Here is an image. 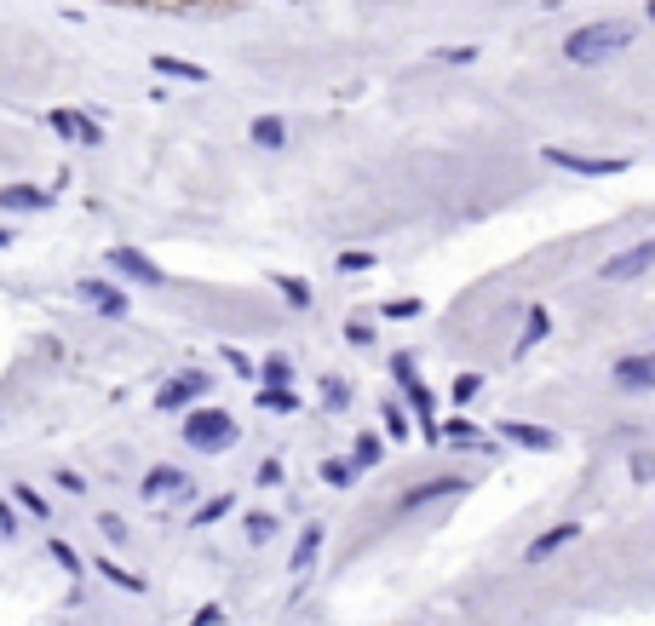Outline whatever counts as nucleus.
Wrapping results in <instances>:
<instances>
[{
    "label": "nucleus",
    "instance_id": "13",
    "mask_svg": "<svg viewBox=\"0 0 655 626\" xmlns=\"http://www.w3.org/2000/svg\"><path fill=\"white\" fill-rule=\"evenodd\" d=\"M184 489H190V477H184L179 465H155V472H150L144 483H138V494H144V500H161V494H184Z\"/></svg>",
    "mask_w": 655,
    "mask_h": 626
},
{
    "label": "nucleus",
    "instance_id": "40",
    "mask_svg": "<svg viewBox=\"0 0 655 626\" xmlns=\"http://www.w3.org/2000/svg\"><path fill=\"white\" fill-rule=\"evenodd\" d=\"M420 310H426V305H420V299H392V305H385V317L409 322V317H420Z\"/></svg>",
    "mask_w": 655,
    "mask_h": 626
},
{
    "label": "nucleus",
    "instance_id": "2",
    "mask_svg": "<svg viewBox=\"0 0 655 626\" xmlns=\"http://www.w3.org/2000/svg\"><path fill=\"white\" fill-rule=\"evenodd\" d=\"M236 419H230L225 409H190L184 414V443L201 448V454H225L230 443H236Z\"/></svg>",
    "mask_w": 655,
    "mask_h": 626
},
{
    "label": "nucleus",
    "instance_id": "31",
    "mask_svg": "<svg viewBox=\"0 0 655 626\" xmlns=\"http://www.w3.org/2000/svg\"><path fill=\"white\" fill-rule=\"evenodd\" d=\"M271 535H276L271 511H247V540H271Z\"/></svg>",
    "mask_w": 655,
    "mask_h": 626
},
{
    "label": "nucleus",
    "instance_id": "24",
    "mask_svg": "<svg viewBox=\"0 0 655 626\" xmlns=\"http://www.w3.org/2000/svg\"><path fill=\"white\" fill-rule=\"evenodd\" d=\"M328 489H351L356 483V460H322V472H317Z\"/></svg>",
    "mask_w": 655,
    "mask_h": 626
},
{
    "label": "nucleus",
    "instance_id": "35",
    "mask_svg": "<svg viewBox=\"0 0 655 626\" xmlns=\"http://www.w3.org/2000/svg\"><path fill=\"white\" fill-rule=\"evenodd\" d=\"M52 133H64V138H75V144H81V121H75L69 109H52Z\"/></svg>",
    "mask_w": 655,
    "mask_h": 626
},
{
    "label": "nucleus",
    "instance_id": "18",
    "mask_svg": "<svg viewBox=\"0 0 655 626\" xmlns=\"http://www.w3.org/2000/svg\"><path fill=\"white\" fill-rule=\"evenodd\" d=\"M546 334H552V317H546V305H529V317H523V339H518V356H523V351H535Z\"/></svg>",
    "mask_w": 655,
    "mask_h": 626
},
{
    "label": "nucleus",
    "instance_id": "33",
    "mask_svg": "<svg viewBox=\"0 0 655 626\" xmlns=\"http://www.w3.org/2000/svg\"><path fill=\"white\" fill-rule=\"evenodd\" d=\"M225 363L236 368L242 380H259V363H254V356H247V351H236V345H225Z\"/></svg>",
    "mask_w": 655,
    "mask_h": 626
},
{
    "label": "nucleus",
    "instance_id": "29",
    "mask_svg": "<svg viewBox=\"0 0 655 626\" xmlns=\"http://www.w3.org/2000/svg\"><path fill=\"white\" fill-rule=\"evenodd\" d=\"M477 391H483V373H455V385H448V397H455L460 409H466V402H472Z\"/></svg>",
    "mask_w": 655,
    "mask_h": 626
},
{
    "label": "nucleus",
    "instance_id": "25",
    "mask_svg": "<svg viewBox=\"0 0 655 626\" xmlns=\"http://www.w3.org/2000/svg\"><path fill=\"white\" fill-rule=\"evenodd\" d=\"M322 409L328 414H346L351 409V385L339 380V373H334V380H322Z\"/></svg>",
    "mask_w": 655,
    "mask_h": 626
},
{
    "label": "nucleus",
    "instance_id": "10",
    "mask_svg": "<svg viewBox=\"0 0 655 626\" xmlns=\"http://www.w3.org/2000/svg\"><path fill=\"white\" fill-rule=\"evenodd\" d=\"M569 540H581V523H558V529H546V535H535V540H529L523 563H529V569H535V563H546L552 552H564Z\"/></svg>",
    "mask_w": 655,
    "mask_h": 626
},
{
    "label": "nucleus",
    "instance_id": "45",
    "mask_svg": "<svg viewBox=\"0 0 655 626\" xmlns=\"http://www.w3.org/2000/svg\"><path fill=\"white\" fill-rule=\"evenodd\" d=\"M0 247H12V230H0Z\"/></svg>",
    "mask_w": 655,
    "mask_h": 626
},
{
    "label": "nucleus",
    "instance_id": "3",
    "mask_svg": "<svg viewBox=\"0 0 655 626\" xmlns=\"http://www.w3.org/2000/svg\"><path fill=\"white\" fill-rule=\"evenodd\" d=\"M392 373H397V385H402V402H409L414 419H420V443H437V397L420 385L414 356H392Z\"/></svg>",
    "mask_w": 655,
    "mask_h": 626
},
{
    "label": "nucleus",
    "instance_id": "16",
    "mask_svg": "<svg viewBox=\"0 0 655 626\" xmlns=\"http://www.w3.org/2000/svg\"><path fill=\"white\" fill-rule=\"evenodd\" d=\"M437 443H448V448H483V431L460 414V419H448V426H437Z\"/></svg>",
    "mask_w": 655,
    "mask_h": 626
},
{
    "label": "nucleus",
    "instance_id": "27",
    "mask_svg": "<svg viewBox=\"0 0 655 626\" xmlns=\"http://www.w3.org/2000/svg\"><path fill=\"white\" fill-rule=\"evenodd\" d=\"M431 64H448V69H466V64H477V46H437V52H431Z\"/></svg>",
    "mask_w": 655,
    "mask_h": 626
},
{
    "label": "nucleus",
    "instance_id": "11",
    "mask_svg": "<svg viewBox=\"0 0 655 626\" xmlns=\"http://www.w3.org/2000/svg\"><path fill=\"white\" fill-rule=\"evenodd\" d=\"M506 443H518V448H529V454H552L558 448V431H546V426H529V419H506Z\"/></svg>",
    "mask_w": 655,
    "mask_h": 626
},
{
    "label": "nucleus",
    "instance_id": "19",
    "mask_svg": "<svg viewBox=\"0 0 655 626\" xmlns=\"http://www.w3.org/2000/svg\"><path fill=\"white\" fill-rule=\"evenodd\" d=\"M247 138H254L259 150H282V144H288V127H282L276 115H259L254 127H247Z\"/></svg>",
    "mask_w": 655,
    "mask_h": 626
},
{
    "label": "nucleus",
    "instance_id": "36",
    "mask_svg": "<svg viewBox=\"0 0 655 626\" xmlns=\"http://www.w3.org/2000/svg\"><path fill=\"white\" fill-rule=\"evenodd\" d=\"M346 339H351V345H374V327H368V317H351V322H346Z\"/></svg>",
    "mask_w": 655,
    "mask_h": 626
},
{
    "label": "nucleus",
    "instance_id": "9",
    "mask_svg": "<svg viewBox=\"0 0 655 626\" xmlns=\"http://www.w3.org/2000/svg\"><path fill=\"white\" fill-rule=\"evenodd\" d=\"M75 293H81L87 305H98L104 317H127V310H133V299H127V293L115 288V281H92V276H87V281H81Z\"/></svg>",
    "mask_w": 655,
    "mask_h": 626
},
{
    "label": "nucleus",
    "instance_id": "46",
    "mask_svg": "<svg viewBox=\"0 0 655 626\" xmlns=\"http://www.w3.org/2000/svg\"><path fill=\"white\" fill-rule=\"evenodd\" d=\"M650 18H655V0H650Z\"/></svg>",
    "mask_w": 655,
    "mask_h": 626
},
{
    "label": "nucleus",
    "instance_id": "34",
    "mask_svg": "<svg viewBox=\"0 0 655 626\" xmlns=\"http://www.w3.org/2000/svg\"><path fill=\"white\" fill-rule=\"evenodd\" d=\"M259 409H282V414H293V409H300V397H293V391H259Z\"/></svg>",
    "mask_w": 655,
    "mask_h": 626
},
{
    "label": "nucleus",
    "instance_id": "7",
    "mask_svg": "<svg viewBox=\"0 0 655 626\" xmlns=\"http://www.w3.org/2000/svg\"><path fill=\"white\" fill-rule=\"evenodd\" d=\"M109 264H115L121 276H133L138 288H161V281H167V276H161V264L144 259L138 247H109Z\"/></svg>",
    "mask_w": 655,
    "mask_h": 626
},
{
    "label": "nucleus",
    "instance_id": "28",
    "mask_svg": "<svg viewBox=\"0 0 655 626\" xmlns=\"http://www.w3.org/2000/svg\"><path fill=\"white\" fill-rule=\"evenodd\" d=\"M46 552H52V563H58L64 575H81V557H75V546H69V540H46Z\"/></svg>",
    "mask_w": 655,
    "mask_h": 626
},
{
    "label": "nucleus",
    "instance_id": "8",
    "mask_svg": "<svg viewBox=\"0 0 655 626\" xmlns=\"http://www.w3.org/2000/svg\"><path fill=\"white\" fill-rule=\"evenodd\" d=\"M460 489H472V477H431V483H414V489L397 500V511H420V506L448 500V494H460Z\"/></svg>",
    "mask_w": 655,
    "mask_h": 626
},
{
    "label": "nucleus",
    "instance_id": "22",
    "mask_svg": "<svg viewBox=\"0 0 655 626\" xmlns=\"http://www.w3.org/2000/svg\"><path fill=\"white\" fill-rule=\"evenodd\" d=\"M259 380H264V391H288V380H293V363H288L282 351H276V356H264V363H259Z\"/></svg>",
    "mask_w": 655,
    "mask_h": 626
},
{
    "label": "nucleus",
    "instance_id": "44",
    "mask_svg": "<svg viewBox=\"0 0 655 626\" xmlns=\"http://www.w3.org/2000/svg\"><path fill=\"white\" fill-rule=\"evenodd\" d=\"M218 621H225V609H218V603H208V609H201V615H196L190 626H218Z\"/></svg>",
    "mask_w": 655,
    "mask_h": 626
},
{
    "label": "nucleus",
    "instance_id": "15",
    "mask_svg": "<svg viewBox=\"0 0 655 626\" xmlns=\"http://www.w3.org/2000/svg\"><path fill=\"white\" fill-rule=\"evenodd\" d=\"M46 190H35V184H6V190H0V213H41L46 207Z\"/></svg>",
    "mask_w": 655,
    "mask_h": 626
},
{
    "label": "nucleus",
    "instance_id": "38",
    "mask_svg": "<svg viewBox=\"0 0 655 626\" xmlns=\"http://www.w3.org/2000/svg\"><path fill=\"white\" fill-rule=\"evenodd\" d=\"M368 264H374L368 247H351V253H339V271H368Z\"/></svg>",
    "mask_w": 655,
    "mask_h": 626
},
{
    "label": "nucleus",
    "instance_id": "39",
    "mask_svg": "<svg viewBox=\"0 0 655 626\" xmlns=\"http://www.w3.org/2000/svg\"><path fill=\"white\" fill-rule=\"evenodd\" d=\"M0 535H6V540H18V535H23V523H18V511H12V506H6V500H0Z\"/></svg>",
    "mask_w": 655,
    "mask_h": 626
},
{
    "label": "nucleus",
    "instance_id": "21",
    "mask_svg": "<svg viewBox=\"0 0 655 626\" xmlns=\"http://www.w3.org/2000/svg\"><path fill=\"white\" fill-rule=\"evenodd\" d=\"M92 569H98V575H104V581H109V586H121V592H144V575H133V569H121V563H115V557H98V563H92Z\"/></svg>",
    "mask_w": 655,
    "mask_h": 626
},
{
    "label": "nucleus",
    "instance_id": "6",
    "mask_svg": "<svg viewBox=\"0 0 655 626\" xmlns=\"http://www.w3.org/2000/svg\"><path fill=\"white\" fill-rule=\"evenodd\" d=\"M655 264V236L650 242H638V247H627V253H615V259H604V281H632V276H644Z\"/></svg>",
    "mask_w": 655,
    "mask_h": 626
},
{
    "label": "nucleus",
    "instance_id": "20",
    "mask_svg": "<svg viewBox=\"0 0 655 626\" xmlns=\"http://www.w3.org/2000/svg\"><path fill=\"white\" fill-rule=\"evenodd\" d=\"M230 511H236V494H213L208 506H196V511H190V529H213L218 518H230Z\"/></svg>",
    "mask_w": 655,
    "mask_h": 626
},
{
    "label": "nucleus",
    "instance_id": "5",
    "mask_svg": "<svg viewBox=\"0 0 655 626\" xmlns=\"http://www.w3.org/2000/svg\"><path fill=\"white\" fill-rule=\"evenodd\" d=\"M208 391H213V380L201 368H190V373H179V380H167L161 391H155V409H184V402L208 397Z\"/></svg>",
    "mask_w": 655,
    "mask_h": 626
},
{
    "label": "nucleus",
    "instance_id": "37",
    "mask_svg": "<svg viewBox=\"0 0 655 626\" xmlns=\"http://www.w3.org/2000/svg\"><path fill=\"white\" fill-rule=\"evenodd\" d=\"M282 477H288V472H282V460H264L254 483H259V489H276V483H282Z\"/></svg>",
    "mask_w": 655,
    "mask_h": 626
},
{
    "label": "nucleus",
    "instance_id": "23",
    "mask_svg": "<svg viewBox=\"0 0 655 626\" xmlns=\"http://www.w3.org/2000/svg\"><path fill=\"white\" fill-rule=\"evenodd\" d=\"M351 460H356V472H363V465H380L385 460V437L363 431V437H356V448H351Z\"/></svg>",
    "mask_w": 655,
    "mask_h": 626
},
{
    "label": "nucleus",
    "instance_id": "42",
    "mask_svg": "<svg viewBox=\"0 0 655 626\" xmlns=\"http://www.w3.org/2000/svg\"><path fill=\"white\" fill-rule=\"evenodd\" d=\"M58 489H64V494H81L87 477H81V472H58Z\"/></svg>",
    "mask_w": 655,
    "mask_h": 626
},
{
    "label": "nucleus",
    "instance_id": "14",
    "mask_svg": "<svg viewBox=\"0 0 655 626\" xmlns=\"http://www.w3.org/2000/svg\"><path fill=\"white\" fill-rule=\"evenodd\" d=\"M317 552H322V523H305V529H300V540H293L288 569H293V575H310V569H317Z\"/></svg>",
    "mask_w": 655,
    "mask_h": 626
},
{
    "label": "nucleus",
    "instance_id": "43",
    "mask_svg": "<svg viewBox=\"0 0 655 626\" xmlns=\"http://www.w3.org/2000/svg\"><path fill=\"white\" fill-rule=\"evenodd\" d=\"M632 477H638V483L655 477V454H638V460H632Z\"/></svg>",
    "mask_w": 655,
    "mask_h": 626
},
{
    "label": "nucleus",
    "instance_id": "30",
    "mask_svg": "<svg viewBox=\"0 0 655 626\" xmlns=\"http://www.w3.org/2000/svg\"><path fill=\"white\" fill-rule=\"evenodd\" d=\"M380 419H385V437H392V443H402V437H414V431H409V419H402V409H397V402H385V409H380Z\"/></svg>",
    "mask_w": 655,
    "mask_h": 626
},
{
    "label": "nucleus",
    "instance_id": "41",
    "mask_svg": "<svg viewBox=\"0 0 655 626\" xmlns=\"http://www.w3.org/2000/svg\"><path fill=\"white\" fill-rule=\"evenodd\" d=\"M98 529H104V535H109V540H127V523H121V518H115V511H104V518H98Z\"/></svg>",
    "mask_w": 655,
    "mask_h": 626
},
{
    "label": "nucleus",
    "instance_id": "12",
    "mask_svg": "<svg viewBox=\"0 0 655 626\" xmlns=\"http://www.w3.org/2000/svg\"><path fill=\"white\" fill-rule=\"evenodd\" d=\"M615 385L621 391H655V356H621V363H615Z\"/></svg>",
    "mask_w": 655,
    "mask_h": 626
},
{
    "label": "nucleus",
    "instance_id": "1",
    "mask_svg": "<svg viewBox=\"0 0 655 626\" xmlns=\"http://www.w3.org/2000/svg\"><path fill=\"white\" fill-rule=\"evenodd\" d=\"M632 46V29L627 23H581V29H569V41H564V64H610L615 52H627Z\"/></svg>",
    "mask_w": 655,
    "mask_h": 626
},
{
    "label": "nucleus",
    "instance_id": "17",
    "mask_svg": "<svg viewBox=\"0 0 655 626\" xmlns=\"http://www.w3.org/2000/svg\"><path fill=\"white\" fill-rule=\"evenodd\" d=\"M150 69L155 75H173V81H208V69H201V64H184V58H173V52H155Z\"/></svg>",
    "mask_w": 655,
    "mask_h": 626
},
{
    "label": "nucleus",
    "instance_id": "32",
    "mask_svg": "<svg viewBox=\"0 0 655 626\" xmlns=\"http://www.w3.org/2000/svg\"><path fill=\"white\" fill-rule=\"evenodd\" d=\"M12 494H18V506L29 511V518H46V500H41L35 489H29V483H12Z\"/></svg>",
    "mask_w": 655,
    "mask_h": 626
},
{
    "label": "nucleus",
    "instance_id": "26",
    "mask_svg": "<svg viewBox=\"0 0 655 626\" xmlns=\"http://www.w3.org/2000/svg\"><path fill=\"white\" fill-rule=\"evenodd\" d=\"M276 288H282V299L293 310H310V281L305 276H276Z\"/></svg>",
    "mask_w": 655,
    "mask_h": 626
},
{
    "label": "nucleus",
    "instance_id": "4",
    "mask_svg": "<svg viewBox=\"0 0 655 626\" xmlns=\"http://www.w3.org/2000/svg\"><path fill=\"white\" fill-rule=\"evenodd\" d=\"M546 155V161H552V167H564V173H581V179H598V173H627V155H604V161H598V155H575V150H540Z\"/></svg>",
    "mask_w": 655,
    "mask_h": 626
}]
</instances>
